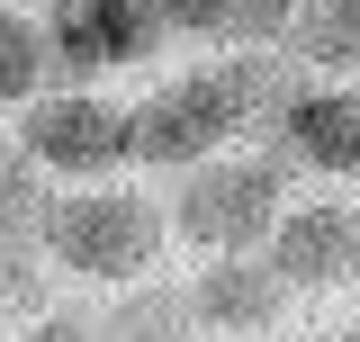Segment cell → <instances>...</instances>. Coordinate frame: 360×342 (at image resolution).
Here are the masks:
<instances>
[{
    "label": "cell",
    "mask_w": 360,
    "mask_h": 342,
    "mask_svg": "<svg viewBox=\"0 0 360 342\" xmlns=\"http://www.w3.org/2000/svg\"><path fill=\"white\" fill-rule=\"evenodd\" d=\"M270 90H279V72L252 63V54H243V63H207V72L162 82L144 108H135V163H198V153H217Z\"/></svg>",
    "instance_id": "1"
},
{
    "label": "cell",
    "mask_w": 360,
    "mask_h": 342,
    "mask_svg": "<svg viewBox=\"0 0 360 342\" xmlns=\"http://www.w3.org/2000/svg\"><path fill=\"white\" fill-rule=\"evenodd\" d=\"M45 243L82 279H127V270H144L162 253V216L144 208L135 189H72V198L45 208Z\"/></svg>",
    "instance_id": "2"
},
{
    "label": "cell",
    "mask_w": 360,
    "mask_h": 342,
    "mask_svg": "<svg viewBox=\"0 0 360 342\" xmlns=\"http://www.w3.org/2000/svg\"><path fill=\"white\" fill-rule=\"evenodd\" d=\"M279 208H288V189H279L270 163H217V153H198L189 189H180V234L207 243V253H262Z\"/></svg>",
    "instance_id": "3"
},
{
    "label": "cell",
    "mask_w": 360,
    "mask_h": 342,
    "mask_svg": "<svg viewBox=\"0 0 360 342\" xmlns=\"http://www.w3.org/2000/svg\"><path fill=\"white\" fill-rule=\"evenodd\" d=\"M27 153L72 180H99V171L135 163V118L117 99H90V90H63V99H37L27 108Z\"/></svg>",
    "instance_id": "4"
},
{
    "label": "cell",
    "mask_w": 360,
    "mask_h": 342,
    "mask_svg": "<svg viewBox=\"0 0 360 342\" xmlns=\"http://www.w3.org/2000/svg\"><path fill=\"white\" fill-rule=\"evenodd\" d=\"M270 261H279V279L288 289H342L360 270V208L342 198H307V208H279L270 225Z\"/></svg>",
    "instance_id": "5"
},
{
    "label": "cell",
    "mask_w": 360,
    "mask_h": 342,
    "mask_svg": "<svg viewBox=\"0 0 360 342\" xmlns=\"http://www.w3.org/2000/svg\"><path fill=\"white\" fill-rule=\"evenodd\" d=\"M162 27H172V18H162V0H54V54H63L72 72L135 63Z\"/></svg>",
    "instance_id": "6"
},
{
    "label": "cell",
    "mask_w": 360,
    "mask_h": 342,
    "mask_svg": "<svg viewBox=\"0 0 360 342\" xmlns=\"http://www.w3.org/2000/svg\"><path fill=\"white\" fill-rule=\"evenodd\" d=\"M279 127H288V153H297L307 171L360 180V72L315 82V90H297V99H279Z\"/></svg>",
    "instance_id": "7"
},
{
    "label": "cell",
    "mask_w": 360,
    "mask_h": 342,
    "mask_svg": "<svg viewBox=\"0 0 360 342\" xmlns=\"http://www.w3.org/2000/svg\"><path fill=\"white\" fill-rule=\"evenodd\" d=\"M279 261H252V253H217V270H207V289H198V306H207V324H234V334H262L270 315H279Z\"/></svg>",
    "instance_id": "8"
},
{
    "label": "cell",
    "mask_w": 360,
    "mask_h": 342,
    "mask_svg": "<svg viewBox=\"0 0 360 342\" xmlns=\"http://www.w3.org/2000/svg\"><path fill=\"white\" fill-rule=\"evenodd\" d=\"M297 54L324 72H360V0H297Z\"/></svg>",
    "instance_id": "9"
},
{
    "label": "cell",
    "mask_w": 360,
    "mask_h": 342,
    "mask_svg": "<svg viewBox=\"0 0 360 342\" xmlns=\"http://www.w3.org/2000/svg\"><path fill=\"white\" fill-rule=\"evenodd\" d=\"M45 198L37 189V171L18 163V153H0V243H27V234H45Z\"/></svg>",
    "instance_id": "10"
},
{
    "label": "cell",
    "mask_w": 360,
    "mask_h": 342,
    "mask_svg": "<svg viewBox=\"0 0 360 342\" xmlns=\"http://www.w3.org/2000/svg\"><path fill=\"white\" fill-rule=\"evenodd\" d=\"M37 72H45V37L9 9V0H0V99H27Z\"/></svg>",
    "instance_id": "11"
},
{
    "label": "cell",
    "mask_w": 360,
    "mask_h": 342,
    "mask_svg": "<svg viewBox=\"0 0 360 342\" xmlns=\"http://www.w3.org/2000/svg\"><path fill=\"white\" fill-rule=\"evenodd\" d=\"M352 279H360V270H352Z\"/></svg>",
    "instance_id": "12"
}]
</instances>
